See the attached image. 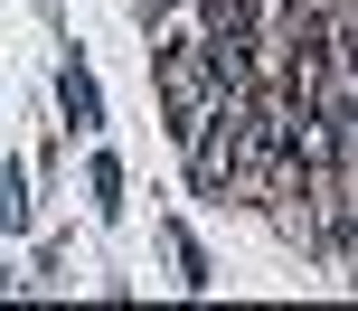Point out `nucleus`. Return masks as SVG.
<instances>
[{
  "mask_svg": "<svg viewBox=\"0 0 358 311\" xmlns=\"http://www.w3.org/2000/svg\"><path fill=\"white\" fill-rule=\"evenodd\" d=\"M151 85H161L170 142H189V132L208 123L217 104H227V85H217V57H208V38H161V48H151Z\"/></svg>",
  "mask_w": 358,
  "mask_h": 311,
  "instance_id": "obj_1",
  "label": "nucleus"
},
{
  "mask_svg": "<svg viewBox=\"0 0 358 311\" xmlns=\"http://www.w3.org/2000/svg\"><path fill=\"white\" fill-rule=\"evenodd\" d=\"M57 104H66V123H76V132H94V123H104V85H94L85 66H66V75H57Z\"/></svg>",
  "mask_w": 358,
  "mask_h": 311,
  "instance_id": "obj_2",
  "label": "nucleus"
},
{
  "mask_svg": "<svg viewBox=\"0 0 358 311\" xmlns=\"http://www.w3.org/2000/svg\"><path fill=\"white\" fill-rule=\"evenodd\" d=\"M85 189H94V217H123V161H113V151H94Z\"/></svg>",
  "mask_w": 358,
  "mask_h": 311,
  "instance_id": "obj_3",
  "label": "nucleus"
},
{
  "mask_svg": "<svg viewBox=\"0 0 358 311\" xmlns=\"http://www.w3.org/2000/svg\"><path fill=\"white\" fill-rule=\"evenodd\" d=\"M161 10H179V0H142V19H161Z\"/></svg>",
  "mask_w": 358,
  "mask_h": 311,
  "instance_id": "obj_4",
  "label": "nucleus"
}]
</instances>
